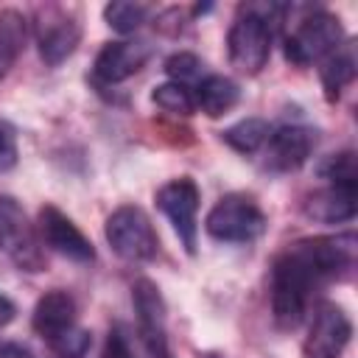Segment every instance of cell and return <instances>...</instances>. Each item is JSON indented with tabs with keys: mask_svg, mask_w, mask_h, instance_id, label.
Returning a JSON list of instances; mask_svg holds the SVG:
<instances>
[{
	"mask_svg": "<svg viewBox=\"0 0 358 358\" xmlns=\"http://www.w3.org/2000/svg\"><path fill=\"white\" fill-rule=\"evenodd\" d=\"M148 14H151V6L131 3V0H115L103 6V20L117 34H134L148 20Z\"/></svg>",
	"mask_w": 358,
	"mask_h": 358,
	"instance_id": "cell-20",
	"label": "cell"
},
{
	"mask_svg": "<svg viewBox=\"0 0 358 358\" xmlns=\"http://www.w3.org/2000/svg\"><path fill=\"white\" fill-rule=\"evenodd\" d=\"M165 73L171 76V81L176 84H199L204 76V62L196 56V53H187V50H179L173 56L165 59Z\"/></svg>",
	"mask_w": 358,
	"mask_h": 358,
	"instance_id": "cell-23",
	"label": "cell"
},
{
	"mask_svg": "<svg viewBox=\"0 0 358 358\" xmlns=\"http://www.w3.org/2000/svg\"><path fill=\"white\" fill-rule=\"evenodd\" d=\"M131 305H134V313H137V327H165V299L159 294V285L148 277H140L134 280L131 285Z\"/></svg>",
	"mask_w": 358,
	"mask_h": 358,
	"instance_id": "cell-17",
	"label": "cell"
},
{
	"mask_svg": "<svg viewBox=\"0 0 358 358\" xmlns=\"http://www.w3.org/2000/svg\"><path fill=\"white\" fill-rule=\"evenodd\" d=\"M103 358H134L129 350V341L120 330H109L106 344H103Z\"/></svg>",
	"mask_w": 358,
	"mask_h": 358,
	"instance_id": "cell-25",
	"label": "cell"
},
{
	"mask_svg": "<svg viewBox=\"0 0 358 358\" xmlns=\"http://www.w3.org/2000/svg\"><path fill=\"white\" fill-rule=\"evenodd\" d=\"M344 45V25L330 11H313L308 14L282 45L285 62L294 67H310L316 62H324L336 48Z\"/></svg>",
	"mask_w": 358,
	"mask_h": 358,
	"instance_id": "cell-5",
	"label": "cell"
},
{
	"mask_svg": "<svg viewBox=\"0 0 358 358\" xmlns=\"http://www.w3.org/2000/svg\"><path fill=\"white\" fill-rule=\"evenodd\" d=\"M196 109H201L207 117H221L227 115L229 109L238 106L241 101V87L229 78V76H221V73H213V76H204L199 84H196Z\"/></svg>",
	"mask_w": 358,
	"mask_h": 358,
	"instance_id": "cell-15",
	"label": "cell"
},
{
	"mask_svg": "<svg viewBox=\"0 0 358 358\" xmlns=\"http://www.w3.org/2000/svg\"><path fill=\"white\" fill-rule=\"evenodd\" d=\"M268 134H271V123L268 120H263V117H243V120L227 126L221 131V140L232 151H238V154H257V151H263Z\"/></svg>",
	"mask_w": 358,
	"mask_h": 358,
	"instance_id": "cell-18",
	"label": "cell"
},
{
	"mask_svg": "<svg viewBox=\"0 0 358 358\" xmlns=\"http://www.w3.org/2000/svg\"><path fill=\"white\" fill-rule=\"evenodd\" d=\"M36 235H39L42 246H48L50 252H56V255H62L73 263H92L95 260V246L90 243V238L56 204H42L39 207Z\"/></svg>",
	"mask_w": 358,
	"mask_h": 358,
	"instance_id": "cell-10",
	"label": "cell"
},
{
	"mask_svg": "<svg viewBox=\"0 0 358 358\" xmlns=\"http://www.w3.org/2000/svg\"><path fill=\"white\" fill-rule=\"evenodd\" d=\"M316 173L327 185H358V171H355V154L352 151H338L324 157L316 165Z\"/></svg>",
	"mask_w": 358,
	"mask_h": 358,
	"instance_id": "cell-22",
	"label": "cell"
},
{
	"mask_svg": "<svg viewBox=\"0 0 358 358\" xmlns=\"http://www.w3.org/2000/svg\"><path fill=\"white\" fill-rule=\"evenodd\" d=\"M355 235H316L285 246L271 263V316L282 330H296L313 302V294L341 280L355 266Z\"/></svg>",
	"mask_w": 358,
	"mask_h": 358,
	"instance_id": "cell-1",
	"label": "cell"
},
{
	"mask_svg": "<svg viewBox=\"0 0 358 358\" xmlns=\"http://www.w3.org/2000/svg\"><path fill=\"white\" fill-rule=\"evenodd\" d=\"M199 199H201L199 185L190 176L171 179L154 193V201H157L159 213L171 221V227H173V232L182 241L187 255H196V246H199V221H196Z\"/></svg>",
	"mask_w": 358,
	"mask_h": 358,
	"instance_id": "cell-7",
	"label": "cell"
},
{
	"mask_svg": "<svg viewBox=\"0 0 358 358\" xmlns=\"http://www.w3.org/2000/svg\"><path fill=\"white\" fill-rule=\"evenodd\" d=\"M350 336L352 322L347 310L336 302H319L302 344V358H341L344 347L350 344Z\"/></svg>",
	"mask_w": 358,
	"mask_h": 358,
	"instance_id": "cell-11",
	"label": "cell"
},
{
	"mask_svg": "<svg viewBox=\"0 0 358 358\" xmlns=\"http://www.w3.org/2000/svg\"><path fill=\"white\" fill-rule=\"evenodd\" d=\"M14 316H17V305L0 291V330L6 327V324H11L14 322Z\"/></svg>",
	"mask_w": 358,
	"mask_h": 358,
	"instance_id": "cell-27",
	"label": "cell"
},
{
	"mask_svg": "<svg viewBox=\"0 0 358 358\" xmlns=\"http://www.w3.org/2000/svg\"><path fill=\"white\" fill-rule=\"evenodd\" d=\"M355 48L350 42H344L341 48H336L324 62H322V70H319V78H322V90H324V98L333 103L341 98V92L352 84L355 78Z\"/></svg>",
	"mask_w": 358,
	"mask_h": 358,
	"instance_id": "cell-16",
	"label": "cell"
},
{
	"mask_svg": "<svg viewBox=\"0 0 358 358\" xmlns=\"http://www.w3.org/2000/svg\"><path fill=\"white\" fill-rule=\"evenodd\" d=\"M151 59V45L140 39H120L106 42L92 64V81L101 87H115L134 73H140Z\"/></svg>",
	"mask_w": 358,
	"mask_h": 358,
	"instance_id": "cell-12",
	"label": "cell"
},
{
	"mask_svg": "<svg viewBox=\"0 0 358 358\" xmlns=\"http://www.w3.org/2000/svg\"><path fill=\"white\" fill-rule=\"evenodd\" d=\"M0 252L22 271L45 268L36 227L28 221L22 204L8 193H0Z\"/></svg>",
	"mask_w": 358,
	"mask_h": 358,
	"instance_id": "cell-6",
	"label": "cell"
},
{
	"mask_svg": "<svg viewBox=\"0 0 358 358\" xmlns=\"http://www.w3.org/2000/svg\"><path fill=\"white\" fill-rule=\"evenodd\" d=\"M358 185H324L302 201V213L319 224H344L355 218Z\"/></svg>",
	"mask_w": 358,
	"mask_h": 358,
	"instance_id": "cell-14",
	"label": "cell"
},
{
	"mask_svg": "<svg viewBox=\"0 0 358 358\" xmlns=\"http://www.w3.org/2000/svg\"><path fill=\"white\" fill-rule=\"evenodd\" d=\"M151 101L157 109L168 112V115H193L196 112V98L190 92V87L185 84H176V81H165V84H157L154 92H151Z\"/></svg>",
	"mask_w": 358,
	"mask_h": 358,
	"instance_id": "cell-21",
	"label": "cell"
},
{
	"mask_svg": "<svg viewBox=\"0 0 358 358\" xmlns=\"http://www.w3.org/2000/svg\"><path fill=\"white\" fill-rule=\"evenodd\" d=\"M199 358H224V355H221V352H201Z\"/></svg>",
	"mask_w": 358,
	"mask_h": 358,
	"instance_id": "cell-28",
	"label": "cell"
},
{
	"mask_svg": "<svg viewBox=\"0 0 358 358\" xmlns=\"http://www.w3.org/2000/svg\"><path fill=\"white\" fill-rule=\"evenodd\" d=\"M277 6H241L227 34L229 64L243 76H257L271 56V11Z\"/></svg>",
	"mask_w": 358,
	"mask_h": 358,
	"instance_id": "cell-2",
	"label": "cell"
},
{
	"mask_svg": "<svg viewBox=\"0 0 358 358\" xmlns=\"http://www.w3.org/2000/svg\"><path fill=\"white\" fill-rule=\"evenodd\" d=\"M0 358H36L28 347L17 344V341H3L0 344Z\"/></svg>",
	"mask_w": 358,
	"mask_h": 358,
	"instance_id": "cell-26",
	"label": "cell"
},
{
	"mask_svg": "<svg viewBox=\"0 0 358 358\" xmlns=\"http://www.w3.org/2000/svg\"><path fill=\"white\" fill-rule=\"evenodd\" d=\"M319 145V131L305 123H288L271 129L263 145V168L271 173H291L302 168Z\"/></svg>",
	"mask_w": 358,
	"mask_h": 358,
	"instance_id": "cell-9",
	"label": "cell"
},
{
	"mask_svg": "<svg viewBox=\"0 0 358 358\" xmlns=\"http://www.w3.org/2000/svg\"><path fill=\"white\" fill-rule=\"evenodd\" d=\"M78 42H81V20L73 8H64V6L39 8L36 45H39V56L48 67H59L64 59H70L76 53Z\"/></svg>",
	"mask_w": 358,
	"mask_h": 358,
	"instance_id": "cell-8",
	"label": "cell"
},
{
	"mask_svg": "<svg viewBox=\"0 0 358 358\" xmlns=\"http://www.w3.org/2000/svg\"><path fill=\"white\" fill-rule=\"evenodd\" d=\"M31 327L39 338H45L53 347H59L76 327V299L62 291V288H53L48 294H42L34 305V313H31Z\"/></svg>",
	"mask_w": 358,
	"mask_h": 358,
	"instance_id": "cell-13",
	"label": "cell"
},
{
	"mask_svg": "<svg viewBox=\"0 0 358 358\" xmlns=\"http://www.w3.org/2000/svg\"><path fill=\"white\" fill-rule=\"evenodd\" d=\"M25 20L17 11H0V78L11 70L14 59L20 56V50L25 48Z\"/></svg>",
	"mask_w": 358,
	"mask_h": 358,
	"instance_id": "cell-19",
	"label": "cell"
},
{
	"mask_svg": "<svg viewBox=\"0 0 358 358\" xmlns=\"http://www.w3.org/2000/svg\"><path fill=\"white\" fill-rule=\"evenodd\" d=\"M17 165V131L8 120H0V173Z\"/></svg>",
	"mask_w": 358,
	"mask_h": 358,
	"instance_id": "cell-24",
	"label": "cell"
},
{
	"mask_svg": "<svg viewBox=\"0 0 358 358\" xmlns=\"http://www.w3.org/2000/svg\"><path fill=\"white\" fill-rule=\"evenodd\" d=\"M204 232L218 243H252L266 232V213L252 196L227 193L210 207Z\"/></svg>",
	"mask_w": 358,
	"mask_h": 358,
	"instance_id": "cell-3",
	"label": "cell"
},
{
	"mask_svg": "<svg viewBox=\"0 0 358 358\" xmlns=\"http://www.w3.org/2000/svg\"><path fill=\"white\" fill-rule=\"evenodd\" d=\"M103 235L112 252L131 263H148L159 252V235L148 213L137 204H123L115 213H109L103 224Z\"/></svg>",
	"mask_w": 358,
	"mask_h": 358,
	"instance_id": "cell-4",
	"label": "cell"
}]
</instances>
